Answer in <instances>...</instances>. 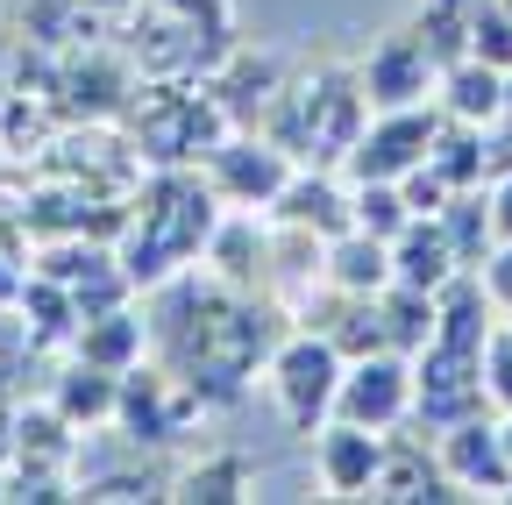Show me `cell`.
Masks as SVG:
<instances>
[{
	"instance_id": "cell-1",
	"label": "cell",
	"mask_w": 512,
	"mask_h": 505,
	"mask_svg": "<svg viewBox=\"0 0 512 505\" xmlns=\"http://www.w3.org/2000/svg\"><path fill=\"white\" fill-rule=\"evenodd\" d=\"M221 214L228 207H221V193L207 185L200 164H150L136 178V193H128V221L114 235L128 285L150 292V285L178 278L185 264H200V249H207Z\"/></svg>"
},
{
	"instance_id": "cell-2",
	"label": "cell",
	"mask_w": 512,
	"mask_h": 505,
	"mask_svg": "<svg viewBox=\"0 0 512 505\" xmlns=\"http://www.w3.org/2000/svg\"><path fill=\"white\" fill-rule=\"evenodd\" d=\"M363 121H370V100H363L356 65H320L306 79H285L256 129H264L292 164H335L342 171L349 143L363 136Z\"/></svg>"
},
{
	"instance_id": "cell-3",
	"label": "cell",
	"mask_w": 512,
	"mask_h": 505,
	"mask_svg": "<svg viewBox=\"0 0 512 505\" xmlns=\"http://www.w3.org/2000/svg\"><path fill=\"white\" fill-rule=\"evenodd\" d=\"M121 136L128 150L150 164H200L221 136H228V114L207 93V79H136L121 107Z\"/></svg>"
},
{
	"instance_id": "cell-4",
	"label": "cell",
	"mask_w": 512,
	"mask_h": 505,
	"mask_svg": "<svg viewBox=\"0 0 512 505\" xmlns=\"http://www.w3.org/2000/svg\"><path fill=\"white\" fill-rule=\"evenodd\" d=\"M264 385H271L285 427H292V434H313V427H328V420H335L342 356L320 342L313 328H285V342H278L271 363H264Z\"/></svg>"
},
{
	"instance_id": "cell-5",
	"label": "cell",
	"mask_w": 512,
	"mask_h": 505,
	"mask_svg": "<svg viewBox=\"0 0 512 505\" xmlns=\"http://www.w3.org/2000/svg\"><path fill=\"white\" fill-rule=\"evenodd\" d=\"M114 427L136 441V449L164 456V449H178V441L200 427V399L185 392V377H178V370H164V363H136V370H121Z\"/></svg>"
},
{
	"instance_id": "cell-6",
	"label": "cell",
	"mask_w": 512,
	"mask_h": 505,
	"mask_svg": "<svg viewBox=\"0 0 512 505\" xmlns=\"http://www.w3.org/2000/svg\"><path fill=\"white\" fill-rule=\"evenodd\" d=\"M484 349H448V342H427L413 356V420L420 434H441V427H456L470 413H491L484 399Z\"/></svg>"
},
{
	"instance_id": "cell-7",
	"label": "cell",
	"mask_w": 512,
	"mask_h": 505,
	"mask_svg": "<svg viewBox=\"0 0 512 505\" xmlns=\"http://www.w3.org/2000/svg\"><path fill=\"white\" fill-rule=\"evenodd\" d=\"M207 185L221 193V207H249V214H271V200L285 193L292 157L264 136V129H228L207 157H200Z\"/></svg>"
},
{
	"instance_id": "cell-8",
	"label": "cell",
	"mask_w": 512,
	"mask_h": 505,
	"mask_svg": "<svg viewBox=\"0 0 512 505\" xmlns=\"http://www.w3.org/2000/svg\"><path fill=\"white\" fill-rule=\"evenodd\" d=\"M434 129H441V100L370 114L363 136H356L349 157H342V178H406V171L434 150Z\"/></svg>"
},
{
	"instance_id": "cell-9",
	"label": "cell",
	"mask_w": 512,
	"mask_h": 505,
	"mask_svg": "<svg viewBox=\"0 0 512 505\" xmlns=\"http://www.w3.org/2000/svg\"><path fill=\"white\" fill-rule=\"evenodd\" d=\"M335 420H356V427H377V434L406 427V420H413V356H399V349H370V356L342 363Z\"/></svg>"
},
{
	"instance_id": "cell-10",
	"label": "cell",
	"mask_w": 512,
	"mask_h": 505,
	"mask_svg": "<svg viewBox=\"0 0 512 505\" xmlns=\"http://www.w3.org/2000/svg\"><path fill=\"white\" fill-rule=\"evenodd\" d=\"M434 449H441V470L463 484V498H512V456H505L491 413H470L456 427H441Z\"/></svg>"
},
{
	"instance_id": "cell-11",
	"label": "cell",
	"mask_w": 512,
	"mask_h": 505,
	"mask_svg": "<svg viewBox=\"0 0 512 505\" xmlns=\"http://www.w3.org/2000/svg\"><path fill=\"white\" fill-rule=\"evenodd\" d=\"M377 470H384V434L377 427H356V420L313 427V477L328 498H370Z\"/></svg>"
},
{
	"instance_id": "cell-12",
	"label": "cell",
	"mask_w": 512,
	"mask_h": 505,
	"mask_svg": "<svg viewBox=\"0 0 512 505\" xmlns=\"http://www.w3.org/2000/svg\"><path fill=\"white\" fill-rule=\"evenodd\" d=\"M356 79H363V100H370V114H384V107H420V100H434V57L420 50V36L413 29H399V36H384L363 65H356Z\"/></svg>"
},
{
	"instance_id": "cell-13",
	"label": "cell",
	"mask_w": 512,
	"mask_h": 505,
	"mask_svg": "<svg viewBox=\"0 0 512 505\" xmlns=\"http://www.w3.org/2000/svg\"><path fill=\"white\" fill-rule=\"evenodd\" d=\"M292 72L278 65L271 50H249V43H228V57L207 72V93L221 100V114H228V129H256V121L271 114V100H278V86H285Z\"/></svg>"
},
{
	"instance_id": "cell-14",
	"label": "cell",
	"mask_w": 512,
	"mask_h": 505,
	"mask_svg": "<svg viewBox=\"0 0 512 505\" xmlns=\"http://www.w3.org/2000/svg\"><path fill=\"white\" fill-rule=\"evenodd\" d=\"M271 221H292V228H306V235H342V228H356V207H349V178L335 171V164H292V178H285V193L271 200Z\"/></svg>"
},
{
	"instance_id": "cell-15",
	"label": "cell",
	"mask_w": 512,
	"mask_h": 505,
	"mask_svg": "<svg viewBox=\"0 0 512 505\" xmlns=\"http://www.w3.org/2000/svg\"><path fill=\"white\" fill-rule=\"evenodd\" d=\"M200 264L235 285V292H264V264H271V214H249V207H228L200 249Z\"/></svg>"
},
{
	"instance_id": "cell-16",
	"label": "cell",
	"mask_w": 512,
	"mask_h": 505,
	"mask_svg": "<svg viewBox=\"0 0 512 505\" xmlns=\"http://www.w3.org/2000/svg\"><path fill=\"white\" fill-rule=\"evenodd\" d=\"M370 498H434V505H448V498H463V484L441 470V449H427L420 434L392 427L384 434V470H377Z\"/></svg>"
},
{
	"instance_id": "cell-17",
	"label": "cell",
	"mask_w": 512,
	"mask_h": 505,
	"mask_svg": "<svg viewBox=\"0 0 512 505\" xmlns=\"http://www.w3.org/2000/svg\"><path fill=\"white\" fill-rule=\"evenodd\" d=\"M72 356H86V363H100V370H114V377H121V370H136V363L150 356V313H143L136 299L86 313L79 335H72Z\"/></svg>"
},
{
	"instance_id": "cell-18",
	"label": "cell",
	"mask_w": 512,
	"mask_h": 505,
	"mask_svg": "<svg viewBox=\"0 0 512 505\" xmlns=\"http://www.w3.org/2000/svg\"><path fill=\"white\" fill-rule=\"evenodd\" d=\"M64 420H72L79 434L86 427H107L114 420V399H121V377L114 370H100V363H86V356H72L64 349L57 363H50V392H43Z\"/></svg>"
},
{
	"instance_id": "cell-19",
	"label": "cell",
	"mask_w": 512,
	"mask_h": 505,
	"mask_svg": "<svg viewBox=\"0 0 512 505\" xmlns=\"http://www.w3.org/2000/svg\"><path fill=\"white\" fill-rule=\"evenodd\" d=\"M15 321H22V335H29V349H36V356H64L86 313H79V299L64 292L57 278L29 271V285H22V299H15Z\"/></svg>"
},
{
	"instance_id": "cell-20",
	"label": "cell",
	"mask_w": 512,
	"mask_h": 505,
	"mask_svg": "<svg viewBox=\"0 0 512 505\" xmlns=\"http://www.w3.org/2000/svg\"><path fill=\"white\" fill-rule=\"evenodd\" d=\"M491 328H498V299L484 292L477 271H456V278L434 292V342H448V349H484Z\"/></svg>"
},
{
	"instance_id": "cell-21",
	"label": "cell",
	"mask_w": 512,
	"mask_h": 505,
	"mask_svg": "<svg viewBox=\"0 0 512 505\" xmlns=\"http://www.w3.org/2000/svg\"><path fill=\"white\" fill-rule=\"evenodd\" d=\"M434 100L448 121H477V129H491V121L505 114V72L484 65V57H456L441 79H434Z\"/></svg>"
},
{
	"instance_id": "cell-22",
	"label": "cell",
	"mask_w": 512,
	"mask_h": 505,
	"mask_svg": "<svg viewBox=\"0 0 512 505\" xmlns=\"http://www.w3.org/2000/svg\"><path fill=\"white\" fill-rule=\"evenodd\" d=\"M463 264H456V249H448V235H441V221H427V214H413L399 235H392V278L399 285H420V292H441L448 278H456Z\"/></svg>"
},
{
	"instance_id": "cell-23",
	"label": "cell",
	"mask_w": 512,
	"mask_h": 505,
	"mask_svg": "<svg viewBox=\"0 0 512 505\" xmlns=\"http://www.w3.org/2000/svg\"><path fill=\"white\" fill-rule=\"evenodd\" d=\"M72 456H79V427L64 420L50 399H15V463L72 470Z\"/></svg>"
},
{
	"instance_id": "cell-24",
	"label": "cell",
	"mask_w": 512,
	"mask_h": 505,
	"mask_svg": "<svg viewBox=\"0 0 512 505\" xmlns=\"http://www.w3.org/2000/svg\"><path fill=\"white\" fill-rule=\"evenodd\" d=\"M328 285H342V292H384L392 285V242L384 235H370V228H342V235H328Z\"/></svg>"
},
{
	"instance_id": "cell-25",
	"label": "cell",
	"mask_w": 512,
	"mask_h": 505,
	"mask_svg": "<svg viewBox=\"0 0 512 505\" xmlns=\"http://www.w3.org/2000/svg\"><path fill=\"white\" fill-rule=\"evenodd\" d=\"M448 249H456V264L477 271L491 249H498V221H491V185H463V193H448V207L434 214Z\"/></svg>"
},
{
	"instance_id": "cell-26",
	"label": "cell",
	"mask_w": 512,
	"mask_h": 505,
	"mask_svg": "<svg viewBox=\"0 0 512 505\" xmlns=\"http://www.w3.org/2000/svg\"><path fill=\"white\" fill-rule=\"evenodd\" d=\"M171 498H192V505L256 498V470H249V456H235V449H214V456H200V463L171 470Z\"/></svg>"
},
{
	"instance_id": "cell-27",
	"label": "cell",
	"mask_w": 512,
	"mask_h": 505,
	"mask_svg": "<svg viewBox=\"0 0 512 505\" xmlns=\"http://www.w3.org/2000/svg\"><path fill=\"white\" fill-rule=\"evenodd\" d=\"M377 328H384V349H399V356H420L434 342V292L420 285H384L377 292Z\"/></svg>"
},
{
	"instance_id": "cell-28",
	"label": "cell",
	"mask_w": 512,
	"mask_h": 505,
	"mask_svg": "<svg viewBox=\"0 0 512 505\" xmlns=\"http://www.w3.org/2000/svg\"><path fill=\"white\" fill-rule=\"evenodd\" d=\"M427 164L456 185V193H463V185H484V129H477V121H448V114H441Z\"/></svg>"
},
{
	"instance_id": "cell-29",
	"label": "cell",
	"mask_w": 512,
	"mask_h": 505,
	"mask_svg": "<svg viewBox=\"0 0 512 505\" xmlns=\"http://www.w3.org/2000/svg\"><path fill=\"white\" fill-rule=\"evenodd\" d=\"M484 399H491V413H512V321H498L491 335H484Z\"/></svg>"
},
{
	"instance_id": "cell-30",
	"label": "cell",
	"mask_w": 512,
	"mask_h": 505,
	"mask_svg": "<svg viewBox=\"0 0 512 505\" xmlns=\"http://www.w3.org/2000/svg\"><path fill=\"white\" fill-rule=\"evenodd\" d=\"M470 57H484V65L512 72V15L498 8V0H484L477 22H470Z\"/></svg>"
},
{
	"instance_id": "cell-31",
	"label": "cell",
	"mask_w": 512,
	"mask_h": 505,
	"mask_svg": "<svg viewBox=\"0 0 512 505\" xmlns=\"http://www.w3.org/2000/svg\"><path fill=\"white\" fill-rule=\"evenodd\" d=\"M448 193H456V185H448V178H441V171H434L427 157H420V164H413V171L399 178V200H406V214H427V221H434V214L448 207Z\"/></svg>"
},
{
	"instance_id": "cell-32",
	"label": "cell",
	"mask_w": 512,
	"mask_h": 505,
	"mask_svg": "<svg viewBox=\"0 0 512 505\" xmlns=\"http://www.w3.org/2000/svg\"><path fill=\"white\" fill-rule=\"evenodd\" d=\"M477 278H484V292L498 299V313H512V242H498L491 257L477 264Z\"/></svg>"
},
{
	"instance_id": "cell-33",
	"label": "cell",
	"mask_w": 512,
	"mask_h": 505,
	"mask_svg": "<svg viewBox=\"0 0 512 505\" xmlns=\"http://www.w3.org/2000/svg\"><path fill=\"white\" fill-rule=\"evenodd\" d=\"M22 285H29V257H15V249H0V313H15Z\"/></svg>"
},
{
	"instance_id": "cell-34",
	"label": "cell",
	"mask_w": 512,
	"mask_h": 505,
	"mask_svg": "<svg viewBox=\"0 0 512 505\" xmlns=\"http://www.w3.org/2000/svg\"><path fill=\"white\" fill-rule=\"evenodd\" d=\"M491 221H498V242H512V171L491 178Z\"/></svg>"
},
{
	"instance_id": "cell-35",
	"label": "cell",
	"mask_w": 512,
	"mask_h": 505,
	"mask_svg": "<svg viewBox=\"0 0 512 505\" xmlns=\"http://www.w3.org/2000/svg\"><path fill=\"white\" fill-rule=\"evenodd\" d=\"M15 463V399H0V470Z\"/></svg>"
},
{
	"instance_id": "cell-36",
	"label": "cell",
	"mask_w": 512,
	"mask_h": 505,
	"mask_svg": "<svg viewBox=\"0 0 512 505\" xmlns=\"http://www.w3.org/2000/svg\"><path fill=\"white\" fill-rule=\"evenodd\" d=\"M498 441H505V456H512V413H505V420H498Z\"/></svg>"
},
{
	"instance_id": "cell-37",
	"label": "cell",
	"mask_w": 512,
	"mask_h": 505,
	"mask_svg": "<svg viewBox=\"0 0 512 505\" xmlns=\"http://www.w3.org/2000/svg\"><path fill=\"white\" fill-rule=\"evenodd\" d=\"M505 114H512V72H505Z\"/></svg>"
},
{
	"instance_id": "cell-38",
	"label": "cell",
	"mask_w": 512,
	"mask_h": 505,
	"mask_svg": "<svg viewBox=\"0 0 512 505\" xmlns=\"http://www.w3.org/2000/svg\"><path fill=\"white\" fill-rule=\"evenodd\" d=\"M0 498H8V470H0Z\"/></svg>"
},
{
	"instance_id": "cell-39",
	"label": "cell",
	"mask_w": 512,
	"mask_h": 505,
	"mask_svg": "<svg viewBox=\"0 0 512 505\" xmlns=\"http://www.w3.org/2000/svg\"><path fill=\"white\" fill-rule=\"evenodd\" d=\"M498 8H505V15H512V0H498Z\"/></svg>"
},
{
	"instance_id": "cell-40",
	"label": "cell",
	"mask_w": 512,
	"mask_h": 505,
	"mask_svg": "<svg viewBox=\"0 0 512 505\" xmlns=\"http://www.w3.org/2000/svg\"><path fill=\"white\" fill-rule=\"evenodd\" d=\"M505 321H512V313H505Z\"/></svg>"
}]
</instances>
